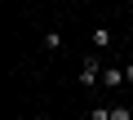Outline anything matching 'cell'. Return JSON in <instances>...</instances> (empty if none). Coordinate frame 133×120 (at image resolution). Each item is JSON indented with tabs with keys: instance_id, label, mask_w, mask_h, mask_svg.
Here are the masks:
<instances>
[{
	"instance_id": "obj_1",
	"label": "cell",
	"mask_w": 133,
	"mask_h": 120,
	"mask_svg": "<svg viewBox=\"0 0 133 120\" xmlns=\"http://www.w3.org/2000/svg\"><path fill=\"white\" fill-rule=\"evenodd\" d=\"M102 71H107L102 58H98V53H84V62H80V85H84V89H89V85H102Z\"/></svg>"
},
{
	"instance_id": "obj_2",
	"label": "cell",
	"mask_w": 133,
	"mask_h": 120,
	"mask_svg": "<svg viewBox=\"0 0 133 120\" xmlns=\"http://www.w3.org/2000/svg\"><path fill=\"white\" fill-rule=\"evenodd\" d=\"M102 85H107V89H120V85H129L124 67H107V71H102Z\"/></svg>"
},
{
	"instance_id": "obj_3",
	"label": "cell",
	"mask_w": 133,
	"mask_h": 120,
	"mask_svg": "<svg viewBox=\"0 0 133 120\" xmlns=\"http://www.w3.org/2000/svg\"><path fill=\"white\" fill-rule=\"evenodd\" d=\"M89 40H93V49H107V45L115 40V31H111V27H93V31H89Z\"/></svg>"
},
{
	"instance_id": "obj_4",
	"label": "cell",
	"mask_w": 133,
	"mask_h": 120,
	"mask_svg": "<svg viewBox=\"0 0 133 120\" xmlns=\"http://www.w3.org/2000/svg\"><path fill=\"white\" fill-rule=\"evenodd\" d=\"M44 49L58 53V49H62V31H44Z\"/></svg>"
},
{
	"instance_id": "obj_5",
	"label": "cell",
	"mask_w": 133,
	"mask_h": 120,
	"mask_svg": "<svg viewBox=\"0 0 133 120\" xmlns=\"http://www.w3.org/2000/svg\"><path fill=\"white\" fill-rule=\"evenodd\" d=\"M111 120H133V107H111Z\"/></svg>"
},
{
	"instance_id": "obj_6",
	"label": "cell",
	"mask_w": 133,
	"mask_h": 120,
	"mask_svg": "<svg viewBox=\"0 0 133 120\" xmlns=\"http://www.w3.org/2000/svg\"><path fill=\"white\" fill-rule=\"evenodd\" d=\"M89 120H111V107H93V111H89Z\"/></svg>"
},
{
	"instance_id": "obj_7",
	"label": "cell",
	"mask_w": 133,
	"mask_h": 120,
	"mask_svg": "<svg viewBox=\"0 0 133 120\" xmlns=\"http://www.w3.org/2000/svg\"><path fill=\"white\" fill-rule=\"evenodd\" d=\"M124 76H129V80H133V62H129V67H124Z\"/></svg>"
}]
</instances>
